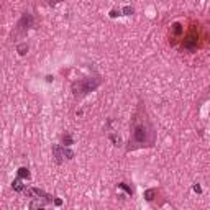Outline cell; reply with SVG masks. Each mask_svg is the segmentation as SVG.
I'll return each mask as SVG.
<instances>
[{
    "instance_id": "1",
    "label": "cell",
    "mask_w": 210,
    "mask_h": 210,
    "mask_svg": "<svg viewBox=\"0 0 210 210\" xmlns=\"http://www.w3.org/2000/svg\"><path fill=\"white\" fill-rule=\"evenodd\" d=\"M154 140H156V131L153 128V123L148 118L146 110L140 105L131 118V136H130V141H128L127 151L144 148V146H153Z\"/></svg>"
},
{
    "instance_id": "2",
    "label": "cell",
    "mask_w": 210,
    "mask_h": 210,
    "mask_svg": "<svg viewBox=\"0 0 210 210\" xmlns=\"http://www.w3.org/2000/svg\"><path fill=\"white\" fill-rule=\"evenodd\" d=\"M102 84V79L100 77H87V79H79L76 80L74 84H72V94L74 97H84L87 94H90V92H94L97 87Z\"/></svg>"
},
{
    "instance_id": "3",
    "label": "cell",
    "mask_w": 210,
    "mask_h": 210,
    "mask_svg": "<svg viewBox=\"0 0 210 210\" xmlns=\"http://www.w3.org/2000/svg\"><path fill=\"white\" fill-rule=\"evenodd\" d=\"M52 156L58 164H61L64 159H72L74 158V151L69 149V146H61V144H54L52 146Z\"/></svg>"
},
{
    "instance_id": "4",
    "label": "cell",
    "mask_w": 210,
    "mask_h": 210,
    "mask_svg": "<svg viewBox=\"0 0 210 210\" xmlns=\"http://www.w3.org/2000/svg\"><path fill=\"white\" fill-rule=\"evenodd\" d=\"M31 26H33V17H31L30 13H23V17L20 18V22H18V31L22 35H25Z\"/></svg>"
},
{
    "instance_id": "5",
    "label": "cell",
    "mask_w": 210,
    "mask_h": 210,
    "mask_svg": "<svg viewBox=\"0 0 210 210\" xmlns=\"http://www.w3.org/2000/svg\"><path fill=\"white\" fill-rule=\"evenodd\" d=\"M12 187H13L15 192H23L25 191V184L22 182V177H17V179L13 181V184H12Z\"/></svg>"
},
{
    "instance_id": "6",
    "label": "cell",
    "mask_w": 210,
    "mask_h": 210,
    "mask_svg": "<svg viewBox=\"0 0 210 210\" xmlns=\"http://www.w3.org/2000/svg\"><path fill=\"white\" fill-rule=\"evenodd\" d=\"M44 205H46V200H33V202H31V204H30V208H43L44 207Z\"/></svg>"
},
{
    "instance_id": "7",
    "label": "cell",
    "mask_w": 210,
    "mask_h": 210,
    "mask_svg": "<svg viewBox=\"0 0 210 210\" xmlns=\"http://www.w3.org/2000/svg\"><path fill=\"white\" fill-rule=\"evenodd\" d=\"M154 195H156V189H148V191H144V199L148 202H151L154 199Z\"/></svg>"
},
{
    "instance_id": "8",
    "label": "cell",
    "mask_w": 210,
    "mask_h": 210,
    "mask_svg": "<svg viewBox=\"0 0 210 210\" xmlns=\"http://www.w3.org/2000/svg\"><path fill=\"white\" fill-rule=\"evenodd\" d=\"M18 177H22V179H30V171H28L26 168H20L18 169Z\"/></svg>"
},
{
    "instance_id": "9",
    "label": "cell",
    "mask_w": 210,
    "mask_h": 210,
    "mask_svg": "<svg viewBox=\"0 0 210 210\" xmlns=\"http://www.w3.org/2000/svg\"><path fill=\"white\" fill-rule=\"evenodd\" d=\"M118 189H123V191L127 192L128 195H130V197H133V191H131V187H130V185H128V184H125V182H120V184H118Z\"/></svg>"
},
{
    "instance_id": "10",
    "label": "cell",
    "mask_w": 210,
    "mask_h": 210,
    "mask_svg": "<svg viewBox=\"0 0 210 210\" xmlns=\"http://www.w3.org/2000/svg\"><path fill=\"white\" fill-rule=\"evenodd\" d=\"M72 143H74V140H72L71 135H64L63 136V144H64V146H71Z\"/></svg>"
},
{
    "instance_id": "11",
    "label": "cell",
    "mask_w": 210,
    "mask_h": 210,
    "mask_svg": "<svg viewBox=\"0 0 210 210\" xmlns=\"http://www.w3.org/2000/svg\"><path fill=\"white\" fill-rule=\"evenodd\" d=\"M110 140L113 141V144H115V146H118V144H122V138H120V136H117L115 133H112V135H110Z\"/></svg>"
},
{
    "instance_id": "12",
    "label": "cell",
    "mask_w": 210,
    "mask_h": 210,
    "mask_svg": "<svg viewBox=\"0 0 210 210\" xmlns=\"http://www.w3.org/2000/svg\"><path fill=\"white\" fill-rule=\"evenodd\" d=\"M17 49H18L20 54H26V51H28V44H25V43H23V44H18Z\"/></svg>"
},
{
    "instance_id": "13",
    "label": "cell",
    "mask_w": 210,
    "mask_h": 210,
    "mask_svg": "<svg viewBox=\"0 0 210 210\" xmlns=\"http://www.w3.org/2000/svg\"><path fill=\"white\" fill-rule=\"evenodd\" d=\"M122 12H123V15H131L135 10H133V7H125V8H123Z\"/></svg>"
},
{
    "instance_id": "14",
    "label": "cell",
    "mask_w": 210,
    "mask_h": 210,
    "mask_svg": "<svg viewBox=\"0 0 210 210\" xmlns=\"http://www.w3.org/2000/svg\"><path fill=\"white\" fill-rule=\"evenodd\" d=\"M172 26H174V33H181V31H182V28H181L179 23H174Z\"/></svg>"
},
{
    "instance_id": "15",
    "label": "cell",
    "mask_w": 210,
    "mask_h": 210,
    "mask_svg": "<svg viewBox=\"0 0 210 210\" xmlns=\"http://www.w3.org/2000/svg\"><path fill=\"white\" fill-rule=\"evenodd\" d=\"M194 191H195L197 194H200V192H202V187H200L199 184H194Z\"/></svg>"
},
{
    "instance_id": "16",
    "label": "cell",
    "mask_w": 210,
    "mask_h": 210,
    "mask_svg": "<svg viewBox=\"0 0 210 210\" xmlns=\"http://www.w3.org/2000/svg\"><path fill=\"white\" fill-rule=\"evenodd\" d=\"M117 15H120V12H117V10H112V12H110V17H112V18H115Z\"/></svg>"
},
{
    "instance_id": "17",
    "label": "cell",
    "mask_w": 210,
    "mask_h": 210,
    "mask_svg": "<svg viewBox=\"0 0 210 210\" xmlns=\"http://www.w3.org/2000/svg\"><path fill=\"white\" fill-rule=\"evenodd\" d=\"M54 205H58V207H59V205H63V200L61 199H54Z\"/></svg>"
},
{
    "instance_id": "18",
    "label": "cell",
    "mask_w": 210,
    "mask_h": 210,
    "mask_svg": "<svg viewBox=\"0 0 210 210\" xmlns=\"http://www.w3.org/2000/svg\"><path fill=\"white\" fill-rule=\"evenodd\" d=\"M48 2H49L51 5H52V3H58V2H61V0H48Z\"/></svg>"
}]
</instances>
